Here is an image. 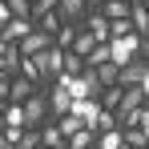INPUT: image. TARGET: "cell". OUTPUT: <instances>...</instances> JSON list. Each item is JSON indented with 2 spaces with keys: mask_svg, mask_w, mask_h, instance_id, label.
Wrapping results in <instances>:
<instances>
[{
  "mask_svg": "<svg viewBox=\"0 0 149 149\" xmlns=\"http://www.w3.org/2000/svg\"><path fill=\"white\" fill-rule=\"evenodd\" d=\"M121 149H133V145H121Z\"/></svg>",
  "mask_w": 149,
  "mask_h": 149,
  "instance_id": "35",
  "label": "cell"
},
{
  "mask_svg": "<svg viewBox=\"0 0 149 149\" xmlns=\"http://www.w3.org/2000/svg\"><path fill=\"white\" fill-rule=\"evenodd\" d=\"M12 20V8H8V0H0V28Z\"/></svg>",
  "mask_w": 149,
  "mask_h": 149,
  "instance_id": "26",
  "label": "cell"
},
{
  "mask_svg": "<svg viewBox=\"0 0 149 149\" xmlns=\"http://www.w3.org/2000/svg\"><path fill=\"white\" fill-rule=\"evenodd\" d=\"M69 113L81 117L85 129H97V121H101V101H73V109H69Z\"/></svg>",
  "mask_w": 149,
  "mask_h": 149,
  "instance_id": "6",
  "label": "cell"
},
{
  "mask_svg": "<svg viewBox=\"0 0 149 149\" xmlns=\"http://www.w3.org/2000/svg\"><path fill=\"white\" fill-rule=\"evenodd\" d=\"M125 97V85H109L105 93H101V109H109V113H117V105Z\"/></svg>",
  "mask_w": 149,
  "mask_h": 149,
  "instance_id": "14",
  "label": "cell"
},
{
  "mask_svg": "<svg viewBox=\"0 0 149 149\" xmlns=\"http://www.w3.org/2000/svg\"><path fill=\"white\" fill-rule=\"evenodd\" d=\"M77 32H81V24H61V32H56V49L69 52V49H73V40H77Z\"/></svg>",
  "mask_w": 149,
  "mask_h": 149,
  "instance_id": "16",
  "label": "cell"
},
{
  "mask_svg": "<svg viewBox=\"0 0 149 149\" xmlns=\"http://www.w3.org/2000/svg\"><path fill=\"white\" fill-rule=\"evenodd\" d=\"M32 28H36V20H16V16H12L8 24L0 28V36H4L8 45H20V40H24V36L32 32Z\"/></svg>",
  "mask_w": 149,
  "mask_h": 149,
  "instance_id": "8",
  "label": "cell"
},
{
  "mask_svg": "<svg viewBox=\"0 0 149 149\" xmlns=\"http://www.w3.org/2000/svg\"><path fill=\"white\" fill-rule=\"evenodd\" d=\"M4 125H16V129H28V121H24V105H8V109H4Z\"/></svg>",
  "mask_w": 149,
  "mask_h": 149,
  "instance_id": "18",
  "label": "cell"
},
{
  "mask_svg": "<svg viewBox=\"0 0 149 149\" xmlns=\"http://www.w3.org/2000/svg\"><path fill=\"white\" fill-rule=\"evenodd\" d=\"M40 149H45V145H40Z\"/></svg>",
  "mask_w": 149,
  "mask_h": 149,
  "instance_id": "37",
  "label": "cell"
},
{
  "mask_svg": "<svg viewBox=\"0 0 149 149\" xmlns=\"http://www.w3.org/2000/svg\"><path fill=\"white\" fill-rule=\"evenodd\" d=\"M52 45H56V36H52V32H45V28H32V32H28V36L16 45V49H20V56H36V52L52 49Z\"/></svg>",
  "mask_w": 149,
  "mask_h": 149,
  "instance_id": "4",
  "label": "cell"
},
{
  "mask_svg": "<svg viewBox=\"0 0 149 149\" xmlns=\"http://www.w3.org/2000/svg\"><path fill=\"white\" fill-rule=\"evenodd\" d=\"M85 28L93 32V40H97V45H109V40H113V28H109V16H105V12L85 16Z\"/></svg>",
  "mask_w": 149,
  "mask_h": 149,
  "instance_id": "7",
  "label": "cell"
},
{
  "mask_svg": "<svg viewBox=\"0 0 149 149\" xmlns=\"http://www.w3.org/2000/svg\"><path fill=\"white\" fill-rule=\"evenodd\" d=\"M49 109H52V121H61V117H69V109H73V93L61 85V81H52V93H49Z\"/></svg>",
  "mask_w": 149,
  "mask_h": 149,
  "instance_id": "5",
  "label": "cell"
},
{
  "mask_svg": "<svg viewBox=\"0 0 149 149\" xmlns=\"http://www.w3.org/2000/svg\"><path fill=\"white\" fill-rule=\"evenodd\" d=\"M49 113H52V109H49V97H45V93H32V97L24 101V121H28V129H40L45 121H52Z\"/></svg>",
  "mask_w": 149,
  "mask_h": 149,
  "instance_id": "3",
  "label": "cell"
},
{
  "mask_svg": "<svg viewBox=\"0 0 149 149\" xmlns=\"http://www.w3.org/2000/svg\"><path fill=\"white\" fill-rule=\"evenodd\" d=\"M81 73H85V56L65 52V77H81Z\"/></svg>",
  "mask_w": 149,
  "mask_h": 149,
  "instance_id": "20",
  "label": "cell"
},
{
  "mask_svg": "<svg viewBox=\"0 0 149 149\" xmlns=\"http://www.w3.org/2000/svg\"><path fill=\"white\" fill-rule=\"evenodd\" d=\"M20 137H24V129H16V125H4V141H8V145H20Z\"/></svg>",
  "mask_w": 149,
  "mask_h": 149,
  "instance_id": "25",
  "label": "cell"
},
{
  "mask_svg": "<svg viewBox=\"0 0 149 149\" xmlns=\"http://www.w3.org/2000/svg\"><path fill=\"white\" fill-rule=\"evenodd\" d=\"M137 52H141V36H137V32H129V36H113V40H109V61H113L117 69L133 65Z\"/></svg>",
  "mask_w": 149,
  "mask_h": 149,
  "instance_id": "1",
  "label": "cell"
},
{
  "mask_svg": "<svg viewBox=\"0 0 149 149\" xmlns=\"http://www.w3.org/2000/svg\"><path fill=\"white\" fill-rule=\"evenodd\" d=\"M8 89H12V77H0V101H8Z\"/></svg>",
  "mask_w": 149,
  "mask_h": 149,
  "instance_id": "27",
  "label": "cell"
},
{
  "mask_svg": "<svg viewBox=\"0 0 149 149\" xmlns=\"http://www.w3.org/2000/svg\"><path fill=\"white\" fill-rule=\"evenodd\" d=\"M145 73H149V61H145V56H137L133 65H125V69H121V77H117V81H121V85H141V81H145Z\"/></svg>",
  "mask_w": 149,
  "mask_h": 149,
  "instance_id": "10",
  "label": "cell"
},
{
  "mask_svg": "<svg viewBox=\"0 0 149 149\" xmlns=\"http://www.w3.org/2000/svg\"><path fill=\"white\" fill-rule=\"evenodd\" d=\"M16 149H40V129H24V137H20Z\"/></svg>",
  "mask_w": 149,
  "mask_h": 149,
  "instance_id": "24",
  "label": "cell"
},
{
  "mask_svg": "<svg viewBox=\"0 0 149 149\" xmlns=\"http://www.w3.org/2000/svg\"><path fill=\"white\" fill-rule=\"evenodd\" d=\"M61 133H65V137H73V133H81V129H85V125H81V117H73V113H69V117H61Z\"/></svg>",
  "mask_w": 149,
  "mask_h": 149,
  "instance_id": "22",
  "label": "cell"
},
{
  "mask_svg": "<svg viewBox=\"0 0 149 149\" xmlns=\"http://www.w3.org/2000/svg\"><path fill=\"white\" fill-rule=\"evenodd\" d=\"M32 93H36V85H32V81H24L20 73L12 77V89H8V101H12V105H24Z\"/></svg>",
  "mask_w": 149,
  "mask_h": 149,
  "instance_id": "11",
  "label": "cell"
},
{
  "mask_svg": "<svg viewBox=\"0 0 149 149\" xmlns=\"http://www.w3.org/2000/svg\"><path fill=\"white\" fill-rule=\"evenodd\" d=\"M125 145V129H113V133H101L97 149H121Z\"/></svg>",
  "mask_w": 149,
  "mask_h": 149,
  "instance_id": "19",
  "label": "cell"
},
{
  "mask_svg": "<svg viewBox=\"0 0 149 149\" xmlns=\"http://www.w3.org/2000/svg\"><path fill=\"white\" fill-rule=\"evenodd\" d=\"M125 4H137V0H125Z\"/></svg>",
  "mask_w": 149,
  "mask_h": 149,
  "instance_id": "33",
  "label": "cell"
},
{
  "mask_svg": "<svg viewBox=\"0 0 149 149\" xmlns=\"http://www.w3.org/2000/svg\"><path fill=\"white\" fill-rule=\"evenodd\" d=\"M4 145H8V141H4V133H0V149H4Z\"/></svg>",
  "mask_w": 149,
  "mask_h": 149,
  "instance_id": "32",
  "label": "cell"
},
{
  "mask_svg": "<svg viewBox=\"0 0 149 149\" xmlns=\"http://www.w3.org/2000/svg\"><path fill=\"white\" fill-rule=\"evenodd\" d=\"M28 4H36V0H28Z\"/></svg>",
  "mask_w": 149,
  "mask_h": 149,
  "instance_id": "36",
  "label": "cell"
},
{
  "mask_svg": "<svg viewBox=\"0 0 149 149\" xmlns=\"http://www.w3.org/2000/svg\"><path fill=\"white\" fill-rule=\"evenodd\" d=\"M40 145H45V149H69V137L61 133L56 121H45V125H40Z\"/></svg>",
  "mask_w": 149,
  "mask_h": 149,
  "instance_id": "9",
  "label": "cell"
},
{
  "mask_svg": "<svg viewBox=\"0 0 149 149\" xmlns=\"http://www.w3.org/2000/svg\"><path fill=\"white\" fill-rule=\"evenodd\" d=\"M141 133H145V141H149V105L141 109Z\"/></svg>",
  "mask_w": 149,
  "mask_h": 149,
  "instance_id": "28",
  "label": "cell"
},
{
  "mask_svg": "<svg viewBox=\"0 0 149 149\" xmlns=\"http://www.w3.org/2000/svg\"><path fill=\"white\" fill-rule=\"evenodd\" d=\"M97 49V40H93V32H89V28L81 24V32H77V40H73V49L69 52H77V56H85V61H89V52Z\"/></svg>",
  "mask_w": 149,
  "mask_h": 149,
  "instance_id": "12",
  "label": "cell"
},
{
  "mask_svg": "<svg viewBox=\"0 0 149 149\" xmlns=\"http://www.w3.org/2000/svg\"><path fill=\"white\" fill-rule=\"evenodd\" d=\"M125 145H133V149H149V141H145V133H141V129H125Z\"/></svg>",
  "mask_w": 149,
  "mask_h": 149,
  "instance_id": "23",
  "label": "cell"
},
{
  "mask_svg": "<svg viewBox=\"0 0 149 149\" xmlns=\"http://www.w3.org/2000/svg\"><path fill=\"white\" fill-rule=\"evenodd\" d=\"M105 4H109V0H89V8H93V12H101Z\"/></svg>",
  "mask_w": 149,
  "mask_h": 149,
  "instance_id": "29",
  "label": "cell"
},
{
  "mask_svg": "<svg viewBox=\"0 0 149 149\" xmlns=\"http://www.w3.org/2000/svg\"><path fill=\"white\" fill-rule=\"evenodd\" d=\"M129 8H133V4H125V0H109L101 12H105L109 20H129Z\"/></svg>",
  "mask_w": 149,
  "mask_h": 149,
  "instance_id": "17",
  "label": "cell"
},
{
  "mask_svg": "<svg viewBox=\"0 0 149 149\" xmlns=\"http://www.w3.org/2000/svg\"><path fill=\"white\" fill-rule=\"evenodd\" d=\"M137 56H145V61H149V40H141V52H137Z\"/></svg>",
  "mask_w": 149,
  "mask_h": 149,
  "instance_id": "30",
  "label": "cell"
},
{
  "mask_svg": "<svg viewBox=\"0 0 149 149\" xmlns=\"http://www.w3.org/2000/svg\"><path fill=\"white\" fill-rule=\"evenodd\" d=\"M141 89H145V101H149V73H145V81H141Z\"/></svg>",
  "mask_w": 149,
  "mask_h": 149,
  "instance_id": "31",
  "label": "cell"
},
{
  "mask_svg": "<svg viewBox=\"0 0 149 149\" xmlns=\"http://www.w3.org/2000/svg\"><path fill=\"white\" fill-rule=\"evenodd\" d=\"M56 4H61V0H36V4H32V20L52 16V12H56Z\"/></svg>",
  "mask_w": 149,
  "mask_h": 149,
  "instance_id": "21",
  "label": "cell"
},
{
  "mask_svg": "<svg viewBox=\"0 0 149 149\" xmlns=\"http://www.w3.org/2000/svg\"><path fill=\"white\" fill-rule=\"evenodd\" d=\"M32 61H36V69H40V77H45V81H56V77L65 73V52L56 49V45H52V49H45V52H36Z\"/></svg>",
  "mask_w": 149,
  "mask_h": 149,
  "instance_id": "2",
  "label": "cell"
},
{
  "mask_svg": "<svg viewBox=\"0 0 149 149\" xmlns=\"http://www.w3.org/2000/svg\"><path fill=\"white\" fill-rule=\"evenodd\" d=\"M4 149H16V145H4Z\"/></svg>",
  "mask_w": 149,
  "mask_h": 149,
  "instance_id": "34",
  "label": "cell"
},
{
  "mask_svg": "<svg viewBox=\"0 0 149 149\" xmlns=\"http://www.w3.org/2000/svg\"><path fill=\"white\" fill-rule=\"evenodd\" d=\"M97 141H101L97 129H81V133L69 137V149H97Z\"/></svg>",
  "mask_w": 149,
  "mask_h": 149,
  "instance_id": "13",
  "label": "cell"
},
{
  "mask_svg": "<svg viewBox=\"0 0 149 149\" xmlns=\"http://www.w3.org/2000/svg\"><path fill=\"white\" fill-rule=\"evenodd\" d=\"M16 73L24 77V81H32V85H49V81L40 77V69H36V61H32V56H20V69H16Z\"/></svg>",
  "mask_w": 149,
  "mask_h": 149,
  "instance_id": "15",
  "label": "cell"
}]
</instances>
